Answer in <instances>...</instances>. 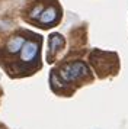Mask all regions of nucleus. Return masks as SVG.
I'll list each match as a JSON object with an SVG mask.
<instances>
[{
  "label": "nucleus",
  "mask_w": 128,
  "mask_h": 129,
  "mask_svg": "<svg viewBox=\"0 0 128 129\" xmlns=\"http://www.w3.org/2000/svg\"><path fill=\"white\" fill-rule=\"evenodd\" d=\"M63 45H64V38L60 35V34H52V35L50 36L48 47H50V52H51V54L57 52Z\"/></svg>",
  "instance_id": "5"
},
{
  "label": "nucleus",
  "mask_w": 128,
  "mask_h": 129,
  "mask_svg": "<svg viewBox=\"0 0 128 129\" xmlns=\"http://www.w3.org/2000/svg\"><path fill=\"white\" fill-rule=\"evenodd\" d=\"M44 12V9H42V6L41 5H38V6H35L34 9H32V12H31V18L32 19H39V16H41V13Z\"/></svg>",
  "instance_id": "6"
},
{
  "label": "nucleus",
  "mask_w": 128,
  "mask_h": 129,
  "mask_svg": "<svg viewBox=\"0 0 128 129\" xmlns=\"http://www.w3.org/2000/svg\"><path fill=\"white\" fill-rule=\"evenodd\" d=\"M38 52H39V45L34 41H28L20 51V59L23 62H31L36 58Z\"/></svg>",
  "instance_id": "2"
},
{
  "label": "nucleus",
  "mask_w": 128,
  "mask_h": 129,
  "mask_svg": "<svg viewBox=\"0 0 128 129\" xmlns=\"http://www.w3.org/2000/svg\"><path fill=\"white\" fill-rule=\"evenodd\" d=\"M89 74V68L84 62L81 61H74V62H70V64H66L61 67V70L58 73L60 78L66 83L70 81H76L81 77H84Z\"/></svg>",
  "instance_id": "1"
},
{
  "label": "nucleus",
  "mask_w": 128,
  "mask_h": 129,
  "mask_svg": "<svg viewBox=\"0 0 128 129\" xmlns=\"http://www.w3.org/2000/svg\"><path fill=\"white\" fill-rule=\"evenodd\" d=\"M25 44H26L25 38H22V36H12L10 39L7 41L6 49H7L9 54H16V52H19V51H22V48H23Z\"/></svg>",
  "instance_id": "3"
},
{
  "label": "nucleus",
  "mask_w": 128,
  "mask_h": 129,
  "mask_svg": "<svg viewBox=\"0 0 128 129\" xmlns=\"http://www.w3.org/2000/svg\"><path fill=\"white\" fill-rule=\"evenodd\" d=\"M51 83L54 84V86H55V87H61V86H63L61 83L58 81V78H57V74H55V73H52V74H51Z\"/></svg>",
  "instance_id": "7"
},
{
  "label": "nucleus",
  "mask_w": 128,
  "mask_h": 129,
  "mask_svg": "<svg viewBox=\"0 0 128 129\" xmlns=\"http://www.w3.org/2000/svg\"><path fill=\"white\" fill-rule=\"evenodd\" d=\"M57 16H58L57 9L54 6H50V7H47V9H44V12L41 13V16H39L38 20H39L42 25H50V23H52V22H55Z\"/></svg>",
  "instance_id": "4"
}]
</instances>
